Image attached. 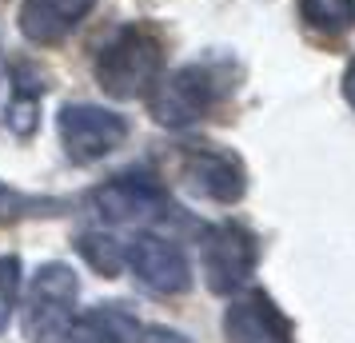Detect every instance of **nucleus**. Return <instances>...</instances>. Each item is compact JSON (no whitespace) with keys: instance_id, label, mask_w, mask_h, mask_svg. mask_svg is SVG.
<instances>
[{"instance_id":"f03ea898","label":"nucleus","mask_w":355,"mask_h":343,"mask_svg":"<svg viewBox=\"0 0 355 343\" xmlns=\"http://www.w3.org/2000/svg\"><path fill=\"white\" fill-rule=\"evenodd\" d=\"M164 76V49L148 28H120L96 56V80L116 100L148 96L152 84Z\"/></svg>"},{"instance_id":"2eb2a0df","label":"nucleus","mask_w":355,"mask_h":343,"mask_svg":"<svg viewBox=\"0 0 355 343\" xmlns=\"http://www.w3.org/2000/svg\"><path fill=\"white\" fill-rule=\"evenodd\" d=\"M17 304H20V260L17 256H0V335L12 324Z\"/></svg>"},{"instance_id":"7ed1b4c3","label":"nucleus","mask_w":355,"mask_h":343,"mask_svg":"<svg viewBox=\"0 0 355 343\" xmlns=\"http://www.w3.org/2000/svg\"><path fill=\"white\" fill-rule=\"evenodd\" d=\"M76 295H80V279L68 263H44L36 267L28 295H24V340L28 343H68L72 335V319H76Z\"/></svg>"},{"instance_id":"39448f33","label":"nucleus","mask_w":355,"mask_h":343,"mask_svg":"<svg viewBox=\"0 0 355 343\" xmlns=\"http://www.w3.org/2000/svg\"><path fill=\"white\" fill-rule=\"evenodd\" d=\"M56 128L72 164H96L128 140V120L100 104H64L56 116Z\"/></svg>"},{"instance_id":"0eeeda50","label":"nucleus","mask_w":355,"mask_h":343,"mask_svg":"<svg viewBox=\"0 0 355 343\" xmlns=\"http://www.w3.org/2000/svg\"><path fill=\"white\" fill-rule=\"evenodd\" d=\"M124 267L140 279V288L152 295H184L192 288V263L180 252V244L164 240L156 231H140L128 247H124Z\"/></svg>"},{"instance_id":"9d476101","label":"nucleus","mask_w":355,"mask_h":343,"mask_svg":"<svg viewBox=\"0 0 355 343\" xmlns=\"http://www.w3.org/2000/svg\"><path fill=\"white\" fill-rule=\"evenodd\" d=\"M96 0H20V33L33 44H56L64 40Z\"/></svg>"},{"instance_id":"423d86ee","label":"nucleus","mask_w":355,"mask_h":343,"mask_svg":"<svg viewBox=\"0 0 355 343\" xmlns=\"http://www.w3.org/2000/svg\"><path fill=\"white\" fill-rule=\"evenodd\" d=\"M259 263L256 236L240 224H211L204 228V279L216 295L243 292Z\"/></svg>"},{"instance_id":"f257e3e1","label":"nucleus","mask_w":355,"mask_h":343,"mask_svg":"<svg viewBox=\"0 0 355 343\" xmlns=\"http://www.w3.org/2000/svg\"><path fill=\"white\" fill-rule=\"evenodd\" d=\"M227 92H232V80L220 64H184L152 84L148 108L164 128H188V124H200Z\"/></svg>"},{"instance_id":"ddd939ff","label":"nucleus","mask_w":355,"mask_h":343,"mask_svg":"<svg viewBox=\"0 0 355 343\" xmlns=\"http://www.w3.org/2000/svg\"><path fill=\"white\" fill-rule=\"evenodd\" d=\"M124 247L116 236H108V231H80L76 236V252H80V260L92 267V272H100L104 279H116L120 272H124Z\"/></svg>"},{"instance_id":"4468645a","label":"nucleus","mask_w":355,"mask_h":343,"mask_svg":"<svg viewBox=\"0 0 355 343\" xmlns=\"http://www.w3.org/2000/svg\"><path fill=\"white\" fill-rule=\"evenodd\" d=\"M300 17L315 33L343 36L355 28V0H300Z\"/></svg>"},{"instance_id":"f8f14e48","label":"nucleus","mask_w":355,"mask_h":343,"mask_svg":"<svg viewBox=\"0 0 355 343\" xmlns=\"http://www.w3.org/2000/svg\"><path fill=\"white\" fill-rule=\"evenodd\" d=\"M40 96H44V80H36L33 68H17V84H12V100L4 108V124L17 136H33L40 124Z\"/></svg>"},{"instance_id":"6ab92c4d","label":"nucleus","mask_w":355,"mask_h":343,"mask_svg":"<svg viewBox=\"0 0 355 343\" xmlns=\"http://www.w3.org/2000/svg\"><path fill=\"white\" fill-rule=\"evenodd\" d=\"M4 72H8V64H4V49H0V84H4Z\"/></svg>"},{"instance_id":"f3484780","label":"nucleus","mask_w":355,"mask_h":343,"mask_svg":"<svg viewBox=\"0 0 355 343\" xmlns=\"http://www.w3.org/2000/svg\"><path fill=\"white\" fill-rule=\"evenodd\" d=\"M140 343H192L184 331H172V327H140Z\"/></svg>"},{"instance_id":"20e7f679","label":"nucleus","mask_w":355,"mask_h":343,"mask_svg":"<svg viewBox=\"0 0 355 343\" xmlns=\"http://www.w3.org/2000/svg\"><path fill=\"white\" fill-rule=\"evenodd\" d=\"M88 208L104 224H144V220H164L176 212L164 184L152 180L148 172H120L112 180H104L88 192Z\"/></svg>"},{"instance_id":"dca6fc26","label":"nucleus","mask_w":355,"mask_h":343,"mask_svg":"<svg viewBox=\"0 0 355 343\" xmlns=\"http://www.w3.org/2000/svg\"><path fill=\"white\" fill-rule=\"evenodd\" d=\"M49 208H64L60 200H36V196H20V192H12V188H4L0 184V224L4 220H17V216H52Z\"/></svg>"},{"instance_id":"6e6552de","label":"nucleus","mask_w":355,"mask_h":343,"mask_svg":"<svg viewBox=\"0 0 355 343\" xmlns=\"http://www.w3.org/2000/svg\"><path fill=\"white\" fill-rule=\"evenodd\" d=\"M176 172L196 196L211 200V204H236V200L248 192V172H243V164L236 160L232 152H224V148H211V144L184 148Z\"/></svg>"},{"instance_id":"1a4fd4ad","label":"nucleus","mask_w":355,"mask_h":343,"mask_svg":"<svg viewBox=\"0 0 355 343\" xmlns=\"http://www.w3.org/2000/svg\"><path fill=\"white\" fill-rule=\"evenodd\" d=\"M224 335L227 343H295L291 319L275 308L268 292H236L224 311Z\"/></svg>"},{"instance_id":"9b49d317","label":"nucleus","mask_w":355,"mask_h":343,"mask_svg":"<svg viewBox=\"0 0 355 343\" xmlns=\"http://www.w3.org/2000/svg\"><path fill=\"white\" fill-rule=\"evenodd\" d=\"M140 319L124 304H96L76 311L68 343H140Z\"/></svg>"},{"instance_id":"a211bd4d","label":"nucleus","mask_w":355,"mask_h":343,"mask_svg":"<svg viewBox=\"0 0 355 343\" xmlns=\"http://www.w3.org/2000/svg\"><path fill=\"white\" fill-rule=\"evenodd\" d=\"M343 96H347V104L355 108V60L347 64V72H343Z\"/></svg>"}]
</instances>
